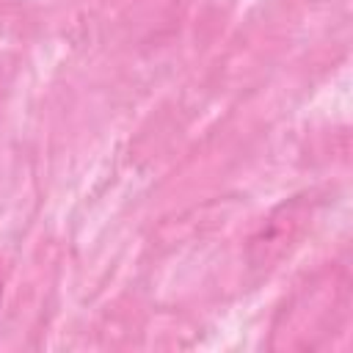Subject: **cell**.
Returning a JSON list of instances; mask_svg holds the SVG:
<instances>
[{
    "instance_id": "cell-1",
    "label": "cell",
    "mask_w": 353,
    "mask_h": 353,
    "mask_svg": "<svg viewBox=\"0 0 353 353\" xmlns=\"http://www.w3.org/2000/svg\"><path fill=\"white\" fill-rule=\"evenodd\" d=\"M306 301L312 303V312H303L298 306H284L279 323L273 325V342L270 347H298V350H312L320 347V336L336 334V328L345 320L347 312V281L345 276L336 279L331 273L328 281L306 284Z\"/></svg>"
},
{
    "instance_id": "cell-2",
    "label": "cell",
    "mask_w": 353,
    "mask_h": 353,
    "mask_svg": "<svg viewBox=\"0 0 353 353\" xmlns=\"http://www.w3.org/2000/svg\"><path fill=\"white\" fill-rule=\"evenodd\" d=\"M312 215H314V199L306 193L281 201L248 240V268L256 273L273 270L298 245Z\"/></svg>"
},
{
    "instance_id": "cell-3",
    "label": "cell",
    "mask_w": 353,
    "mask_h": 353,
    "mask_svg": "<svg viewBox=\"0 0 353 353\" xmlns=\"http://www.w3.org/2000/svg\"><path fill=\"white\" fill-rule=\"evenodd\" d=\"M3 290H6V265L0 259V301H3Z\"/></svg>"
}]
</instances>
